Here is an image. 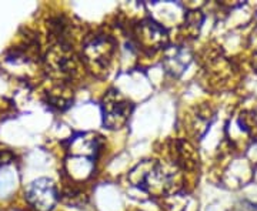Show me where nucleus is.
<instances>
[{
	"label": "nucleus",
	"mask_w": 257,
	"mask_h": 211,
	"mask_svg": "<svg viewBox=\"0 0 257 211\" xmlns=\"http://www.w3.org/2000/svg\"><path fill=\"white\" fill-rule=\"evenodd\" d=\"M190 63V55L187 50L180 47H172L166 52L163 66L166 72L172 76H179L184 72V69Z\"/></svg>",
	"instance_id": "nucleus-5"
},
{
	"label": "nucleus",
	"mask_w": 257,
	"mask_h": 211,
	"mask_svg": "<svg viewBox=\"0 0 257 211\" xmlns=\"http://www.w3.org/2000/svg\"><path fill=\"white\" fill-rule=\"evenodd\" d=\"M253 66H254V69H256L257 72V50L254 52V56H253Z\"/></svg>",
	"instance_id": "nucleus-6"
},
{
	"label": "nucleus",
	"mask_w": 257,
	"mask_h": 211,
	"mask_svg": "<svg viewBox=\"0 0 257 211\" xmlns=\"http://www.w3.org/2000/svg\"><path fill=\"white\" fill-rule=\"evenodd\" d=\"M103 121L111 130L121 129L128 121L132 113V103L126 100L119 92L111 90L103 99Z\"/></svg>",
	"instance_id": "nucleus-1"
},
{
	"label": "nucleus",
	"mask_w": 257,
	"mask_h": 211,
	"mask_svg": "<svg viewBox=\"0 0 257 211\" xmlns=\"http://www.w3.org/2000/svg\"><path fill=\"white\" fill-rule=\"evenodd\" d=\"M113 52V47L104 37H96L84 47V55L87 60L97 66H106V60H109Z\"/></svg>",
	"instance_id": "nucleus-4"
},
{
	"label": "nucleus",
	"mask_w": 257,
	"mask_h": 211,
	"mask_svg": "<svg viewBox=\"0 0 257 211\" xmlns=\"http://www.w3.org/2000/svg\"><path fill=\"white\" fill-rule=\"evenodd\" d=\"M234 211H239V210H234Z\"/></svg>",
	"instance_id": "nucleus-7"
},
{
	"label": "nucleus",
	"mask_w": 257,
	"mask_h": 211,
	"mask_svg": "<svg viewBox=\"0 0 257 211\" xmlns=\"http://www.w3.org/2000/svg\"><path fill=\"white\" fill-rule=\"evenodd\" d=\"M135 39L140 49L156 52L167 45V33L163 26L147 19L143 20L135 30Z\"/></svg>",
	"instance_id": "nucleus-2"
},
{
	"label": "nucleus",
	"mask_w": 257,
	"mask_h": 211,
	"mask_svg": "<svg viewBox=\"0 0 257 211\" xmlns=\"http://www.w3.org/2000/svg\"><path fill=\"white\" fill-rule=\"evenodd\" d=\"M26 197L37 211H50L57 201L55 184L47 178H40L30 184Z\"/></svg>",
	"instance_id": "nucleus-3"
}]
</instances>
